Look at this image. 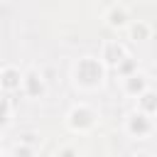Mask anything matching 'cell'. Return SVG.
I'll return each mask as SVG.
<instances>
[{
    "label": "cell",
    "instance_id": "obj_1",
    "mask_svg": "<svg viewBox=\"0 0 157 157\" xmlns=\"http://www.w3.org/2000/svg\"><path fill=\"white\" fill-rule=\"evenodd\" d=\"M108 71L110 69L103 64L101 56L86 54V56H78L71 64V83H74V88H78L83 93H93L105 83Z\"/></svg>",
    "mask_w": 157,
    "mask_h": 157
},
{
    "label": "cell",
    "instance_id": "obj_2",
    "mask_svg": "<svg viewBox=\"0 0 157 157\" xmlns=\"http://www.w3.org/2000/svg\"><path fill=\"white\" fill-rule=\"evenodd\" d=\"M64 125L71 135H88L98 128V110L86 101L74 103L64 115Z\"/></svg>",
    "mask_w": 157,
    "mask_h": 157
},
{
    "label": "cell",
    "instance_id": "obj_3",
    "mask_svg": "<svg viewBox=\"0 0 157 157\" xmlns=\"http://www.w3.org/2000/svg\"><path fill=\"white\" fill-rule=\"evenodd\" d=\"M155 128H157L155 115H150V113H145V110H140V108H132V110L125 113V118H123V132H125L130 140H137V142L152 137V135H155Z\"/></svg>",
    "mask_w": 157,
    "mask_h": 157
},
{
    "label": "cell",
    "instance_id": "obj_4",
    "mask_svg": "<svg viewBox=\"0 0 157 157\" xmlns=\"http://www.w3.org/2000/svg\"><path fill=\"white\" fill-rule=\"evenodd\" d=\"M20 93H22L25 98H29V101H39V98L47 96V78H44V74H42L37 66H27V69H25Z\"/></svg>",
    "mask_w": 157,
    "mask_h": 157
},
{
    "label": "cell",
    "instance_id": "obj_5",
    "mask_svg": "<svg viewBox=\"0 0 157 157\" xmlns=\"http://www.w3.org/2000/svg\"><path fill=\"white\" fill-rule=\"evenodd\" d=\"M98 56L103 59V64H105L110 71H115V69L130 56V49H128V44H125L123 39H105V42L101 44Z\"/></svg>",
    "mask_w": 157,
    "mask_h": 157
},
{
    "label": "cell",
    "instance_id": "obj_6",
    "mask_svg": "<svg viewBox=\"0 0 157 157\" xmlns=\"http://www.w3.org/2000/svg\"><path fill=\"white\" fill-rule=\"evenodd\" d=\"M39 145L42 140L37 132H22L12 147H0V157H34L39 152Z\"/></svg>",
    "mask_w": 157,
    "mask_h": 157
},
{
    "label": "cell",
    "instance_id": "obj_7",
    "mask_svg": "<svg viewBox=\"0 0 157 157\" xmlns=\"http://www.w3.org/2000/svg\"><path fill=\"white\" fill-rule=\"evenodd\" d=\"M103 22H105V27L113 29V32H125L128 25L132 22V15H130V10H128L123 2H113V5L105 7Z\"/></svg>",
    "mask_w": 157,
    "mask_h": 157
},
{
    "label": "cell",
    "instance_id": "obj_8",
    "mask_svg": "<svg viewBox=\"0 0 157 157\" xmlns=\"http://www.w3.org/2000/svg\"><path fill=\"white\" fill-rule=\"evenodd\" d=\"M150 86H152V83H150V76H147L142 69H137V71H132V74H128V76L120 78V91H123V96H128V98H132V101H135L140 93H145Z\"/></svg>",
    "mask_w": 157,
    "mask_h": 157
},
{
    "label": "cell",
    "instance_id": "obj_9",
    "mask_svg": "<svg viewBox=\"0 0 157 157\" xmlns=\"http://www.w3.org/2000/svg\"><path fill=\"white\" fill-rule=\"evenodd\" d=\"M22 74H25V69H20L12 61H5L0 66V91L2 93H20V88H22Z\"/></svg>",
    "mask_w": 157,
    "mask_h": 157
},
{
    "label": "cell",
    "instance_id": "obj_10",
    "mask_svg": "<svg viewBox=\"0 0 157 157\" xmlns=\"http://www.w3.org/2000/svg\"><path fill=\"white\" fill-rule=\"evenodd\" d=\"M152 34H155V27L147 22V20H132L130 25H128V29H125V37L130 39V42H150L152 39Z\"/></svg>",
    "mask_w": 157,
    "mask_h": 157
},
{
    "label": "cell",
    "instance_id": "obj_11",
    "mask_svg": "<svg viewBox=\"0 0 157 157\" xmlns=\"http://www.w3.org/2000/svg\"><path fill=\"white\" fill-rule=\"evenodd\" d=\"M135 108H140V110H145V113H150V115L157 118V88L150 86L145 93H140L135 98Z\"/></svg>",
    "mask_w": 157,
    "mask_h": 157
},
{
    "label": "cell",
    "instance_id": "obj_12",
    "mask_svg": "<svg viewBox=\"0 0 157 157\" xmlns=\"http://www.w3.org/2000/svg\"><path fill=\"white\" fill-rule=\"evenodd\" d=\"M12 115H15L12 93H2V98H0V132H7V128L12 125Z\"/></svg>",
    "mask_w": 157,
    "mask_h": 157
},
{
    "label": "cell",
    "instance_id": "obj_13",
    "mask_svg": "<svg viewBox=\"0 0 157 157\" xmlns=\"http://www.w3.org/2000/svg\"><path fill=\"white\" fill-rule=\"evenodd\" d=\"M137 69H140V64H137V59H132V54H130V56L115 69V74L123 78V76H128V74H132V71H137Z\"/></svg>",
    "mask_w": 157,
    "mask_h": 157
},
{
    "label": "cell",
    "instance_id": "obj_14",
    "mask_svg": "<svg viewBox=\"0 0 157 157\" xmlns=\"http://www.w3.org/2000/svg\"><path fill=\"white\" fill-rule=\"evenodd\" d=\"M66 155H83V150L78 147V145H64V147H59L56 150V157H66Z\"/></svg>",
    "mask_w": 157,
    "mask_h": 157
},
{
    "label": "cell",
    "instance_id": "obj_15",
    "mask_svg": "<svg viewBox=\"0 0 157 157\" xmlns=\"http://www.w3.org/2000/svg\"><path fill=\"white\" fill-rule=\"evenodd\" d=\"M147 2H157V0H147Z\"/></svg>",
    "mask_w": 157,
    "mask_h": 157
}]
</instances>
